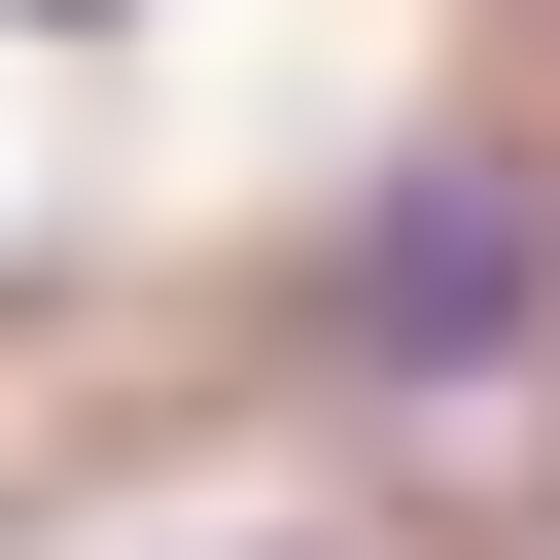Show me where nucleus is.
<instances>
[{
	"label": "nucleus",
	"mask_w": 560,
	"mask_h": 560,
	"mask_svg": "<svg viewBox=\"0 0 560 560\" xmlns=\"http://www.w3.org/2000/svg\"><path fill=\"white\" fill-rule=\"evenodd\" d=\"M35 35H70V0H35Z\"/></svg>",
	"instance_id": "f257e3e1"
}]
</instances>
